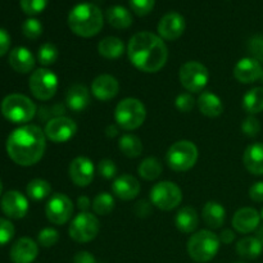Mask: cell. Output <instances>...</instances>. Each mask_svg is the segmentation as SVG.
Returning a JSON list of instances; mask_svg holds the SVG:
<instances>
[{
	"mask_svg": "<svg viewBox=\"0 0 263 263\" xmlns=\"http://www.w3.org/2000/svg\"><path fill=\"white\" fill-rule=\"evenodd\" d=\"M241 131L244 135L249 136V138H256L261 131V123H259L258 118L251 115L244 118L241 122Z\"/></svg>",
	"mask_w": 263,
	"mask_h": 263,
	"instance_id": "40",
	"label": "cell"
},
{
	"mask_svg": "<svg viewBox=\"0 0 263 263\" xmlns=\"http://www.w3.org/2000/svg\"><path fill=\"white\" fill-rule=\"evenodd\" d=\"M9 64L18 73H30L35 68L36 59L25 46H17L9 54Z\"/></svg>",
	"mask_w": 263,
	"mask_h": 263,
	"instance_id": "22",
	"label": "cell"
},
{
	"mask_svg": "<svg viewBox=\"0 0 263 263\" xmlns=\"http://www.w3.org/2000/svg\"><path fill=\"white\" fill-rule=\"evenodd\" d=\"M199 157L197 145L190 140H179L172 144L166 154V162L175 172H186L195 166Z\"/></svg>",
	"mask_w": 263,
	"mask_h": 263,
	"instance_id": "7",
	"label": "cell"
},
{
	"mask_svg": "<svg viewBox=\"0 0 263 263\" xmlns=\"http://www.w3.org/2000/svg\"><path fill=\"white\" fill-rule=\"evenodd\" d=\"M51 185L46 180L33 179L26 186V194L32 200H43L50 197Z\"/></svg>",
	"mask_w": 263,
	"mask_h": 263,
	"instance_id": "34",
	"label": "cell"
},
{
	"mask_svg": "<svg viewBox=\"0 0 263 263\" xmlns=\"http://www.w3.org/2000/svg\"><path fill=\"white\" fill-rule=\"evenodd\" d=\"M118 148L123 156L128 158H136L143 153V143L140 139L133 134H125L118 140Z\"/></svg>",
	"mask_w": 263,
	"mask_h": 263,
	"instance_id": "32",
	"label": "cell"
},
{
	"mask_svg": "<svg viewBox=\"0 0 263 263\" xmlns=\"http://www.w3.org/2000/svg\"><path fill=\"white\" fill-rule=\"evenodd\" d=\"M22 32L30 40H36L43 35V23L36 18H28L23 22Z\"/></svg>",
	"mask_w": 263,
	"mask_h": 263,
	"instance_id": "37",
	"label": "cell"
},
{
	"mask_svg": "<svg viewBox=\"0 0 263 263\" xmlns=\"http://www.w3.org/2000/svg\"><path fill=\"white\" fill-rule=\"evenodd\" d=\"M46 218L53 225H66L73 215V203L66 194H53L45 205Z\"/></svg>",
	"mask_w": 263,
	"mask_h": 263,
	"instance_id": "12",
	"label": "cell"
},
{
	"mask_svg": "<svg viewBox=\"0 0 263 263\" xmlns=\"http://www.w3.org/2000/svg\"><path fill=\"white\" fill-rule=\"evenodd\" d=\"M0 109L5 120L17 125L30 122L36 115L35 103L22 94H10L5 97Z\"/></svg>",
	"mask_w": 263,
	"mask_h": 263,
	"instance_id": "6",
	"label": "cell"
},
{
	"mask_svg": "<svg viewBox=\"0 0 263 263\" xmlns=\"http://www.w3.org/2000/svg\"><path fill=\"white\" fill-rule=\"evenodd\" d=\"M140 182L133 175H121L113 181L112 192L121 200H133L140 193Z\"/></svg>",
	"mask_w": 263,
	"mask_h": 263,
	"instance_id": "20",
	"label": "cell"
},
{
	"mask_svg": "<svg viewBox=\"0 0 263 263\" xmlns=\"http://www.w3.org/2000/svg\"><path fill=\"white\" fill-rule=\"evenodd\" d=\"M235 263H246V262H241V261H239V262H235Z\"/></svg>",
	"mask_w": 263,
	"mask_h": 263,
	"instance_id": "56",
	"label": "cell"
},
{
	"mask_svg": "<svg viewBox=\"0 0 263 263\" xmlns=\"http://www.w3.org/2000/svg\"><path fill=\"white\" fill-rule=\"evenodd\" d=\"M100 231V222L95 215L90 212H80L69 225L68 234L77 243H89L94 240Z\"/></svg>",
	"mask_w": 263,
	"mask_h": 263,
	"instance_id": "11",
	"label": "cell"
},
{
	"mask_svg": "<svg viewBox=\"0 0 263 263\" xmlns=\"http://www.w3.org/2000/svg\"><path fill=\"white\" fill-rule=\"evenodd\" d=\"M105 15H107L108 23L117 30H126L133 25L131 13L121 5H113V7L108 8Z\"/></svg>",
	"mask_w": 263,
	"mask_h": 263,
	"instance_id": "30",
	"label": "cell"
},
{
	"mask_svg": "<svg viewBox=\"0 0 263 263\" xmlns=\"http://www.w3.org/2000/svg\"><path fill=\"white\" fill-rule=\"evenodd\" d=\"M257 238H258L259 240H261V243L263 244V225L258 229V231H257Z\"/></svg>",
	"mask_w": 263,
	"mask_h": 263,
	"instance_id": "53",
	"label": "cell"
},
{
	"mask_svg": "<svg viewBox=\"0 0 263 263\" xmlns=\"http://www.w3.org/2000/svg\"><path fill=\"white\" fill-rule=\"evenodd\" d=\"M10 48V36L7 30L0 28V57L5 55Z\"/></svg>",
	"mask_w": 263,
	"mask_h": 263,
	"instance_id": "48",
	"label": "cell"
},
{
	"mask_svg": "<svg viewBox=\"0 0 263 263\" xmlns=\"http://www.w3.org/2000/svg\"><path fill=\"white\" fill-rule=\"evenodd\" d=\"M76 122L66 116H57V117L51 118L44 128L46 139L55 144L67 143L76 135Z\"/></svg>",
	"mask_w": 263,
	"mask_h": 263,
	"instance_id": "13",
	"label": "cell"
},
{
	"mask_svg": "<svg viewBox=\"0 0 263 263\" xmlns=\"http://www.w3.org/2000/svg\"><path fill=\"white\" fill-rule=\"evenodd\" d=\"M127 55L131 64L144 73L159 72L167 63L168 49L163 39L149 31L138 32L127 44Z\"/></svg>",
	"mask_w": 263,
	"mask_h": 263,
	"instance_id": "1",
	"label": "cell"
},
{
	"mask_svg": "<svg viewBox=\"0 0 263 263\" xmlns=\"http://www.w3.org/2000/svg\"><path fill=\"white\" fill-rule=\"evenodd\" d=\"M248 51L251 53L252 58L263 62V35H256L249 39Z\"/></svg>",
	"mask_w": 263,
	"mask_h": 263,
	"instance_id": "43",
	"label": "cell"
},
{
	"mask_svg": "<svg viewBox=\"0 0 263 263\" xmlns=\"http://www.w3.org/2000/svg\"><path fill=\"white\" fill-rule=\"evenodd\" d=\"M179 79L185 90L189 92H202L210 81V72L204 64L190 61L181 66Z\"/></svg>",
	"mask_w": 263,
	"mask_h": 263,
	"instance_id": "10",
	"label": "cell"
},
{
	"mask_svg": "<svg viewBox=\"0 0 263 263\" xmlns=\"http://www.w3.org/2000/svg\"><path fill=\"white\" fill-rule=\"evenodd\" d=\"M243 109L251 116L263 112V87H253L244 94Z\"/></svg>",
	"mask_w": 263,
	"mask_h": 263,
	"instance_id": "31",
	"label": "cell"
},
{
	"mask_svg": "<svg viewBox=\"0 0 263 263\" xmlns=\"http://www.w3.org/2000/svg\"><path fill=\"white\" fill-rule=\"evenodd\" d=\"M195 103L197 102H195V99L193 98V95L190 92H182V94L177 95V98L175 99V105L182 113L192 112Z\"/></svg>",
	"mask_w": 263,
	"mask_h": 263,
	"instance_id": "44",
	"label": "cell"
},
{
	"mask_svg": "<svg viewBox=\"0 0 263 263\" xmlns=\"http://www.w3.org/2000/svg\"><path fill=\"white\" fill-rule=\"evenodd\" d=\"M39 254V244L30 238H21L10 248L13 263H32Z\"/></svg>",
	"mask_w": 263,
	"mask_h": 263,
	"instance_id": "21",
	"label": "cell"
},
{
	"mask_svg": "<svg viewBox=\"0 0 263 263\" xmlns=\"http://www.w3.org/2000/svg\"><path fill=\"white\" fill-rule=\"evenodd\" d=\"M261 213L252 207L240 208L233 216V228L240 234H251L259 228Z\"/></svg>",
	"mask_w": 263,
	"mask_h": 263,
	"instance_id": "18",
	"label": "cell"
},
{
	"mask_svg": "<svg viewBox=\"0 0 263 263\" xmlns=\"http://www.w3.org/2000/svg\"><path fill=\"white\" fill-rule=\"evenodd\" d=\"M115 198L109 193H99L92 200V211L95 215L108 216L113 210H115Z\"/></svg>",
	"mask_w": 263,
	"mask_h": 263,
	"instance_id": "35",
	"label": "cell"
},
{
	"mask_svg": "<svg viewBox=\"0 0 263 263\" xmlns=\"http://www.w3.org/2000/svg\"><path fill=\"white\" fill-rule=\"evenodd\" d=\"M218 238H220L221 243L231 244L234 240H235V233H234L233 230H230V229H225V230L220 234Z\"/></svg>",
	"mask_w": 263,
	"mask_h": 263,
	"instance_id": "51",
	"label": "cell"
},
{
	"mask_svg": "<svg viewBox=\"0 0 263 263\" xmlns=\"http://www.w3.org/2000/svg\"><path fill=\"white\" fill-rule=\"evenodd\" d=\"M175 225L177 230L184 234H192L199 225V217L197 211L193 207H182L175 216Z\"/></svg>",
	"mask_w": 263,
	"mask_h": 263,
	"instance_id": "27",
	"label": "cell"
},
{
	"mask_svg": "<svg viewBox=\"0 0 263 263\" xmlns=\"http://www.w3.org/2000/svg\"><path fill=\"white\" fill-rule=\"evenodd\" d=\"M59 58V51L54 44L51 43H45L39 48L37 51V61L40 62V64L48 67L51 64L55 63Z\"/></svg>",
	"mask_w": 263,
	"mask_h": 263,
	"instance_id": "36",
	"label": "cell"
},
{
	"mask_svg": "<svg viewBox=\"0 0 263 263\" xmlns=\"http://www.w3.org/2000/svg\"><path fill=\"white\" fill-rule=\"evenodd\" d=\"M28 200L17 190H9L2 198V211L5 216L13 220H21L28 212Z\"/></svg>",
	"mask_w": 263,
	"mask_h": 263,
	"instance_id": "16",
	"label": "cell"
},
{
	"mask_svg": "<svg viewBox=\"0 0 263 263\" xmlns=\"http://www.w3.org/2000/svg\"><path fill=\"white\" fill-rule=\"evenodd\" d=\"M123 51H125V44L116 36H108L98 44V53L105 59H110V61L118 59L122 57Z\"/></svg>",
	"mask_w": 263,
	"mask_h": 263,
	"instance_id": "28",
	"label": "cell"
},
{
	"mask_svg": "<svg viewBox=\"0 0 263 263\" xmlns=\"http://www.w3.org/2000/svg\"><path fill=\"white\" fill-rule=\"evenodd\" d=\"M261 218L263 220V208H262V211H261Z\"/></svg>",
	"mask_w": 263,
	"mask_h": 263,
	"instance_id": "55",
	"label": "cell"
},
{
	"mask_svg": "<svg viewBox=\"0 0 263 263\" xmlns=\"http://www.w3.org/2000/svg\"><path fill=\"white\" fill-rule=\"evenodd\" d=\"M263 67L261 62L248 57L241 58L234 67V77L240 84H253L262 77Z\"/></svg>",
	"mask_w": 263,
	"mask_h": 263,
	"instance_id": "19",
	"label": "cell"
},
{
	"mask_svg": "<svg viewBox=\"0 0 263 263\" xmlns=\"http://www.w3.org/2000/svg\"><path fill=\"white\" fill-rule=\"evenodd\" d=\"M261 80H262V82H263V73H262V77H261Z\"/></svg>",
	"mask_w": 263,
	"mask_h": 263,
	"instance_id": "57",
	"label": "cell"
},
{
	"mask_svg": "<svg viewBox=\"0 0 263 263\" xmlns=\"http://www.w3.org/2000/svg\"><path fill=\"white\" fill-rule=\"evenodd\" d=\"M130 2V7L135 14L144 17V15L149 14L153 10L156 0H128Z\"/></svg>",
	"mask_w": 263,
	"mask_h": 263,
	"instance_id": "41",
	"label": "cell"
},
{
	"mask_svg": "<svg viewBox=\"0 0 263 263\" xmlns=\"http://www.w3.org/2000/svg\"><path fill=\"white\" fill-rule=\"evenodd\" d=\"M243 163L247 171L256 176L263 175V143H253L247 146L243 154Z\"/></svg>",
	"mask_w": 263,
	"mask_h": 263,
	"instance_id": "24",
	"label": "cell"
},
{
	"mask_svg": "<svg viewBox=\"0 0 263 263\" xmlns=\"http://www.w3.org/2000/svg\"><path fill=\"white\" fill-rule=\"evenodd\" d=\"M220 246V238L213 231L200 230L190 236L187 241V253L195 262L205 263L217 256Z\"/></svg>",
	"mask_w": 263,
	"mask_h": 263,
	"instance_id": "4",
	"label": "cell"
},
{
	"mask_svg": "<svg viewBox=\"0 0 263 263\" xmlns=\"http://www.w3.org/2000/svg\"><path fill=\"white\" fill-rule=\"evenodd\" d=\"M263 252V244L257 236H246L236 243V253L246 259L258 258Z\"/></svg>",
	"mask_w": 263,
	"mask_h": 263,
	"instance_id": "29",
	"label": "cell"
},
{
	"mask_svg": "<svg viewBox=\"0 0 263 263\" xmlns=\"http://www.w3.org/2000/svg\"><path fill=\"white\" fill-rule=\"evenodd\" d=\"M105 135L108 138H115L118 135V126L117 125H109L105 128Z\"/></svg>",
	"mask_w": 263,
	"mask_h": 263,
	"instance_id": "52",
	"label": "cell"
},
{
	"mask_svg": "<svg viewBox=\"0 0 263 263\" xmlns=\"http://www.w3.org/2000/svg\"><path fill=\"white\" fill-rule=\"evenodd\" d=\"M2 193H3V182L2 180H0V195H2Z\"/></svg>",
	"mask_w": 263,
	"mask_h": 263,
	"instance_id": "54",
	"label": "cell"
},
{
	"mask_svg": "<svg viewBox=\"0 0 263 263\" xmlns=\"http://www.w3.org/2000/svg\"><path fill=\"white\" fill-rule=\"evenodd\" d=\"M199 112L210 118L218 117L223 113V104L220 98L211 91H204L199 95L197 100Z\"/></svg>",
	"mask_w": 263,
	"mask_h": 263,
	"instance_id": "26",
	"label": "cell"
},
{
	"mask_svg": "<svg viewBox=\"0 0 263 263\" xmlns=\"http://www.w3.org/2000/svg\"><path fill=\"white\" fill-rule=\"evenodd\" d=\"M202 217L210 229H221L226 221V210L221 203L210 200L203 207Z\"/></svg>",
	"mask_w": 263,
	"mask_h": 263,
	"instance_id": "25",
	"label": "cell"
},
{
	"mask_svg": "<svg viewBox=\"0 0 263 263\" xmlns=\"http://www.w3.org/2000/svg\"><path fill=\"white\" fill-rule=\"evenodd\" d=\"M31 94L41 102L50 100L58 90V77L48 68H37L31 73L28 80Z\"/></svg>",
	"mask_w": 263,
	"mask_h": 263,
	"instance_id": "9",
	"label": "cell"
},
{
	"mask_svg": "<svg viewBox=\"0 0 263 263\" xmlns=\"http://www.w3.org/2000/svg\"><path fill=\"white\" fill-rule=\"evenodd\" d=\"M67 107L74 113L84 112L90 104V91L85 85L74 84L66 94Z\"/></svg>",
	"mask_w": 263,
	"mask_h": 263,
	"instance_id": "23",
	"label": "cell"
},
{
	"mask_svg": "<svg viewBox=\"0 0 263 263\" xmlns=\"http://www.w3.org/2000/svg\"><path fill=\"white\" fill-rule=\"evenodd\" d=\"M68 175L71 181L79 187H86L94 180L95 167L94 163L87 157H76L69 163Z\"/></svg>",
	"mask_w": 263,
	"mask_h": 263,
	"instance_id": "14",
	"label": "cell"
},
{
	"mask_svg": "<svg viewBox=\"0 0 263 263\" xmlns=\"http://www.w3.org/2000/svg\"><path fill=\"white\" fill-rule=\"evenodd\" d=\"M98 174L105 180H110L117 175V166L112 159H102L97 166Z\"/></svg>",
	"mask_w": 263,
	"mask_h": 263,
	"instance_id": "42",
	"label": "cell"
},
{
	"mask_svg": "<svg viewBox=\"0 0 263 263\" xmlns=\"http://www.w3.org/2000/svg\"><path fill=\"white\" fill-rule=\"evenodd\" d=\"M91 207H92V203L89 197H86V195H81V197L77 198V208H79L81 212H89V210Z\"/></svg>",
	"mask_w": 263,
	"mask_h": 263,
	"instance_id": "50",
	"label": "cell"
},
{
	"mask_svg": "<svg viewBox=\"0 0 263 263\" xmlns=\"http://www.w3.org/2000/svg\"><path fill=\"white\" fill-rule=\"evenodd\" d=\"M15 234L14 225L9 220L0 218V247L5 246L13 239Z\"/></svg>",
	"mask_w": 263,
	"mask_h": 263,
	"instance_id": "45",
	"label": "cell"
},
{
	"mask_svg": "<svg viewBox=\"0 0 263 263\" xmlns=\"http://www.w3.org/2000/svg\"><path fill=\"white\" fill-rule=\"evenodd\" d=\"M120 91V82L112 74H100L95 77L91 84V94L100 102L115 99Z\"/></svg>",
	"mask_w": 263,
	"mask_h": 263,
	"instance_id": "17",
	"label": "cell"
},
{
	"mask_svg": "<svg viewBox=\"0 0 263 263\" xmlns=\"http://www.w3.org/2000/svg\"><path fill=\"white\" fill-rule=\"evenodd\" d=\"M249 197L253 202L262 203L263 202V181L254 182L249 189Z\"/></svg>",
	"mask_w": 263,
	"mask_h": 263,
	"instance_id": "47",
	"label": "cell"
},
{
	"mask_svg": "<svg viewBox=\"0 0 263 263\" xmlns=\"http://www.w3.org/2000/svg\"><path fill=\"white\" fill-rule=\"evenodd\" d=\"M46 149L44 130L36 125H23L7 139V153L18 166L30 167L43 158Z\"/></svg>",
	"mask_w": 263,
	"mask_h": 263,
	"instance_id": "2",
	"label": "cell"
},
{
	"mask_svg": "<svg viewBox=\"0 0 263 263\" xmlns=\"http://www.w3.org/2000/svg\"><path fill=\"white\" fill-rule=\"evenodd\" d=\"M59 240V233L53 228H45L39 233L37 244L43 248H51Z\"/></svg>",
	"mask_w": 263,
	"mask_h": 263,
	"instance_id": "38",
	"label": "cell"
},
{
	"mask_svg": "<svg viewBox=\"0 0 263 263\" xmlns=\"http://www.w3.org/2000/svg\"><path fill=\"white\" fill-rule=\"evenodd\" d=\"M73 263H98L95 257L86 251L77 252L73 257Z\"/></svg>",
	"mask_w": 263,
	"mask_h": 263,
	"instance_id": "49",
	"label": "cell"
},
{
	"mask_svg": "<svg viewBox=\"0 0 263 263\" xmlns=\"http://www.w3.org/2000/svg\"><path fill=\"white\" fill-rule=\"evenodd\" d=\"M185 27L186 25H185L184 17L177 12H170L161 18L157 30H158L159 37L167 41H175L181 37Z\"/></svg>",
	"mask_w": 263,
	"mask_h": 263,
	"instance_id": "15",
	"label": "cell"
},
{
	"mask_svg": "<svg viewBox=\"0 0 263 263\" xmlns=\"http://www.w3.org/2000/svg\"><path fill=\"white\" fill-rule=\"evenodd\" d=\"M149 197L154 207L168 212L181 204L182 192L175 182L159 181L152 187Z\"/></svg>",
	"mask_w": 263,
	"mask_h": 263,
	"instance_id": "8",
	"label": "cell"
},
{
	"mask_svg": "<svg viewBox=\"0 0 263 263\" xmlns=\"http://www.w3.org/2000/svg\"><path fill=\"white\" fill-rule=\"evenodd\" d=\"M49 0H21V8L27 15H36L43 12Z\"/></svg>",
	"mask_w": 263,
	"mask_h": 263,
	"instance_id": "39",
	"label": "cell"
},
{
	"mask_svg": "<svg viewBox=\"0 0 263 263\" xmlns=\"http://www.w3.org/2000/svg\"><path fill=\"white\" fill-rule=\"evenodd\" d=\"M152 202L148 200H139L135 205H134V213L140 218H146L152 215Z\"/></svg>",
	"mask_w": 263,
	"mask_h": 263,
	"instance_id": "46",
	"label": "cell"
},
{
	"mask_svg": "<svg viewBox=\"0 0 263 263\" xmlns=\"http://www.w3.org/2000/svg\"><path fill=\"white\" fill-rule=\"evenodd\" d=\"M162 171H163L162 162L156 157H148V158L143 159L138 167V172L140 177H143L146 181L157 180L161 176Z\"/></svg>",
	"mask_w": 263,
	"mask_h": 263,
	"instance_id": "33",
	"label": "cell"
},
{
	"mask_svg": "<svg viewBox=\"0 0 263 263\" xmlns=\"http://www.w3.org/2000/svg\"><path fill=\"white\" fill-rule=\"evenodd\" d=\"M103 13L91 3H80L68 13V26L80 37H92L102 31Z\"/></svg>",
	"mask_w": 263,
	"mask_h": 263,
	"instance_id": "3",
	"label": "cell"
},
{
	"mask_svg": "<svg viewBox=\"0 0 263 263\" xmlns=\"http://www.w3.org/2000/svg\"><path fill=\"white\" fill-rule=\"evenodd\" d=\"M146 118V108L136 98H125L115 109L116 125L125 131H134L140 127Z\"/></svg>",
	"mask_w": 263,
	"mask_h": 263,
	"instance_id": "5",
	"label": "cell"
}]
</instances>
